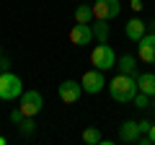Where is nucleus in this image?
Wrapping results in <instances>:
<instances>
[{
	"instance_id": "nucleus-1",
	"label": "nucleus",
	"mask_w": 155,
	"mask_h": 145,
	"mask_svg": "<svg viewBox=\"0 0 155 145\" xmlns=\"http://www.w3.org/2000/svg\"><path fill=\"white\" fill-rule=\"evenodd\" d=\"M137 78L134 75H124V72H119L114 80L109 83V93L114 101H119V104H132V99L137 96Z\"/></svg>"
},
{
	"instance_id": "nucleus-2",
	"label": "nucleus",
	"mask_w": 155,
	"mask_h": 145,
	"mask_svg": "<svg viewBox=\"0 0 155 145\" xmlns=\"http://www.w3.org/2000/svg\"><path fill=\"white\" fill-rule=\"evenodd\" d=\"M116 60L119 57L114 55V49H111L106 42H98V44L93 47V52H91V65L96 67V70H111V67H116Z\"/></svg>"
},
{
	"instance_id": "nucleus-3",
	"label": "nucleus",
	"mask_w": 155,
	"mask_h": 145,
	"mask_svg": "<svg viewBox=\"0 0 155 145\" xmlns=\"http://www.w3.org/2000/svg\"><path fill=\"white\" fill-rule=\"evenodd\" d=\"M23 93V83L18 75H13L11 70H3L0 72V99L3 101H13V99H21Z\"/></svg>"
},
{
	"instance_id": "nucleus-4",
	"label": "nucleus",
	"mask_w": 155,
	"mask_h": 145,
	"mask_svg": "<svg viewBox=\"0 0 155 145\" xmlns=\"http://www.w3.org/2000/svg\"><path fill=\"white\" fill-rule=\"evenodd\" d=\"M91 8H93V16L98 21H111L122 13V0H96Z\"/></svg>"
},
{
	"instance_id": "nucleus-5",
	"label": "nucleus",
	"mask_w": 155,
	"mask_h": 145,
	"mask_svg": "<svg viewBox=\"0 0 155 145\" xmlns=\"http://www.w3.org/2000/svg\"><path fill=\"white\" fill-rule=\"evenodd\" d=\"M41 106H44V99H41V93L39 91H26V93H21V109L26 117H36L39 112H41Z\"/></svg>"
},
{
	"instance_id": "nucleus-6",
	"label": "nucleus",
	"mask_w": 155,
	"mask_h": 145,
	"mask_svg": "<svg viewBox=\"0 0 155 145\" xmlns=\"http://www.w3.org/2000/svg\"><path fill=\"white\" fill-rule=\"evenodd\" d=\"M80 83H83V91L85 93H101L104 91V86H106V75H104V70H85V75L80 78Z\"/></svg>"
},
{
	"instance_id": "nucleus-7",
	"label": "nucleus",
	"mask_w": 155,
	"mask_h": 145,
	"mask_svg": "<svg viewBox=\"0 0 155 145\" xmlns=\"http://www.w3.org/2000/svg\"><path fill=\"white\" fill-rule=\"evenodd\" d=\"M57 93H60V99L65 101V104H75L80 96H83V83L80 80H62L60 88H57Z\"/></svg>"
},
{
	"instance_id": "nucleus-8",
	"label": "nucleus",
	"mask_w": 155,
	"mask_h": 145,
	"mask_svg": "<svg viewBox=\"0 0 155 145\" xmlns=\"http://www.w3.org/2000/svg\"><path fill=\"white\" fill-rule=\"evenodd\" d=\"M70 42L78 44V47L91 44V42H93V29H91V23H78L75 21V26L70 29Z\"/></svg>"
},
{
	"instance_id": "nucleus-9",
	"label": "nucleus",
	"mask_w": 155,
	"mask_h": 145,
	"mask_svg": "<svg viewBox=\"0 0 155 145\" xmlns=\"http://www.w3.org/2000/svg\"><path fill=\"white\" fill-rule=\"evenodd\" d=\"M137 55L142 62H155V31L145 34L142 39L137 42Z\"/></svg>"
},
{
	"instance_id": "nucleus-10",
	"label": "nucleus",
	"mask_w": 155,
	"mask_h": 145,
	"mask_svg": "<svg viewBox=\"0 0 155 145\" xmlns=\"http://www.w3.org/2000/svg\"><path fill=\"white\" fill-rule=\"evenodd\" d=\"M124 34H127L132 42H140L145 34H147V23H145L142 18H129L127 26H124Z\"/></svg>"
},
{
	"instance_id": "nucleus-11",
	"label": "nucleus",
	"mask_w": 155,
	"mask_h": 145,
	"mask_svg": "<svg viewBox=\"0 0 155 145\" xmlns=\"http://www.w3.org/2000/svg\"><path fill=\"white\" fill-rule=\"evenodd\" d=\"M140 122H132V119H129V122H124L122 127H119V140H122V143H137L140 140Z\"/></svg>"
},
{
	"instance_id": "nucleus-12",
	"label": "nucleus",
	"mask_w": 155,
	"mask_h": 145,
	"mask_svg": "<svg viewBox=\"0 0 155 145\" xmlns=\"http://www.w3.org/2000/svg\"><path fill=\"white\" fill-rule=\"evenodd\" d=\"M137 88L147 96H155V72H137Z\"/></svg>"
},
{
	"instance_id": "nucleus-13",
	"label": "nucleus",
	"mask_w": 155,
	"mask_h": 145,
	"mask_svg": "<svg viewBox=\"0 0 155 145\" xmlns=\"http://www.w3.org/2000/svg\"><path fill=\"white\" fill-rule=\"evenodd\" d=\"M116 67H119V72H124V75H137V62H134L132 55H122L116 60Z\"/></svg>"
},
{
	"instance_id": "nucleus-14",
	"label": "nucleus",
	"mask_w": 155,
	"mask_h": 145,
	"mask_svg": "<svg viewBox=\"0 0 155 145\" xmlns=\"http://www.w3.org/2000/svg\"><path fill=\"white\" fill-rule=\"evenodd\" d=\"M91 29H93V39H98V42H109V31H111L109 21H98V18H96V23H93Z\"/></svg>"
},
{
	"instance_id": "nucleus-15",
	"label": "nucleus",
	"mask_w": 155,
	"mask_h": 145,
	"mask_svg": "<svg viewBox=\"0 0 155 145\" xmlns=\"http://www.w3.org/2000/svg\"><path fill=\"white\" fill-rule=\"evenodd\" d=\"M75 21H78V23H91V21H96L93 8H91V5H78V8H75Z\"/></svg>"
},
{
	"instance_id": "nucleus-16",
	"label": "nucleus",
	"mask_w": 155,
	"mask_h": 145,
	"mask_svg": "<svg viewBox=\"0 0 155 145\" xmlns=\"http://www.w3.org/2000/svg\"><path fill=\"white\" fill-rule=\"evenodd\" d=\"M101 130L98 127H85L83 130V143H88V145H101Z\"/></svg>"
},
{
	"instance_id": "nucleus-17",
	"label": "nucleus",
	"mask_w": 155,
	"mask_h": 145,
	"mask_svg": "<svg viewBox=\"0 0 155 145\" xmlns=\"http://www.w3.org/2000/svg\"><path fill=\"white\" fill-rule=\"evenodd\" d=\"M34 130H36V124H34V117H26L21 124H18V132H21V135H34Z\"/></svg>"
},
{
	"instance_id": "nucleus-18",
	"label": "nucleus",
	"mask_w": 155,
	"mask_h": 145,
	"mask_svg": "<svg viewBox=\"0 0 155 145\" xmlns=\"http://www.w3.org/2000/svg\"><path fill=\"white\" fill-rule=\"evenodd\" d=\"M132 104L137 106V109H147V106H150V96L142 93V91H137V96L132 99Z\"/></svg>"
},
{
	"instance_id": "nucleus-19",
	"label": "nucleus",
	"mask_w": 155,
	"mask_h": 145,
	"mask_svg": "<svg viewBox=\"0 0 155 145\" xmlns=\"http://www.w3.org/2000/svg\"><path fill=\"white\" fill-rule=\"evenodd\" d=\"M23 119H26V114H23L21 109H13V112H11V122H13V124H21Z\"/></svg>"
},
{
	"instance_id": "nucleus-20",
	"label": "nucleus",
	"mask_w": 155,
	"mask_h": 145,
	"mask_svg": "<svg viewBox=\"0 0 155 145\" xmlns=\"http://www.w3.org/2000/svg\"><path fill=\"white\" fill-rule=\"evenodd\" d=\"M150 127H153V124H150L147 119H142V122H140V132H145V135H147V132H150Z\"/></svg>"
},
{
	"instance_id": "nucleus-21",
	"label": "nucleus",
	"mask_w": 155,
	"mask_h": 145,
	"mask_svg": "<svg viewBox=\"0 0 155 145\" xmlns=\"http://www.w3.org/2000/svg\"><path fill=\"white\" fill-rule=\"evenodd\" d=\"M129 5H132V11H142V0H129Z\"/></svg>"
},
{
	"instance_id": "nucleus-22",
	"label": "nucleus",
	"mask_w": 155,
	"mask_h": 145,
	"mask_svg": "<svg viewBox=\"0 0 155 145\" xmlns=\"http://www.w3.org/2000/svg\"><path fill=\"white\" fill-rule=\"evenodd\" d=\"M0 67H3V70H8V67H11V60H8V57H0Z\"/></svg>"
},
{
	"instance_id": "nucleus-23",
	"label": "nucleus",
	"mask_w": 155,
	"mask_h": 145,
	"mask_svg": "<svg viewBox=\"0 0 155 145\" xmlns=\"http://www.w3.org/2000/svg\"><path fill=\"white\" fill-rule=\"evenodd\" d=\"M147 135H150V143L155 145V124H153V127H150V132H147Z\"/></svg>"
},
{
	"instance_id": "nucleus-24",
	"label": "nucleus",
	"mask_w": 155,
	"mask_h": 145,
	"mask_svg": "<svg viewBox=\"0 0 155 145\" xmlns=\"http://www.w3.org/2000/svg\"><path fill=\"white\" fill-rule=\"evenodd\" d=\"M0 145H5V137H3V135H0Z\"/></svg>"
},
{
	"instance_id": "nucleus-25",
	"label": "nucleus",
	"mask_w": 155,
	"mask_h": 145,
	"mask_svg": "<svg viewBox=\"0 0 155 145\" xmlns=\"http://www.w3.org/2000/svg\"><path fill=\"white\" fill-rule=\"evenodd\" d=\"M150 31H155V21H153V23H150Z\"/></svg>"
},
{
	"instance_id": "nucleus-26",
	"label": "nucleus",
	"mask_w": 155,
	"mask_h": 145,
	"mask_svg": "<svg viewBox=\"0 0 155 145\" xmlns=\"http://www.w3.org/2000/svg\"><path fill=\"white\" fill-rule=\"evenodd\" d=\"M0 57H3V49H0Z\"/></svg>"
},
{
	"instance_id": "nucleus-27",
	"label": "nucleus",
	"mask_w": 155,
	"mask_h": 145,
	"mask_svg": "<svg viewBox=\"0 0 155 145\" xmlns=\"http://www.w3.org/2000/svg\"><path fill=\"white\" fill-rule=\"evenodd\" d=\"M0 72H3V67H0Z\"/></svg>"
}]
</instances>
